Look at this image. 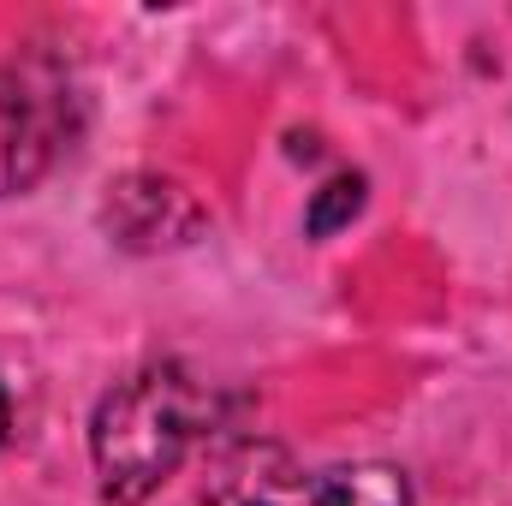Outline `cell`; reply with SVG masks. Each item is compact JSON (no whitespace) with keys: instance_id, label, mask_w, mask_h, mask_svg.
I'll return each mask as SVG.
<instances>
[{"instance_id":"5","label":"cell","mask_w":512,"mask_h":506,"mask_svg":"<svg viewBox=\"0 0 512 506\" xmlns=\"http://www.w3.org/2000/svg\"><path fill=\"white\" fill-rule=\"evenodd\" d=\"M6 423H12V417H6V387H0V447H6Z\"/></svg>"},{"instance_id":"2","label":"cell","mask_w":512,"mask_h":506,"mask_svg":"<svg viewBox=\"0 0 512 506\" xmlns=\"http://www.w3.org/2000/svg\"><path fill=\"white\" fill-rule=\"evenodd\" d=\"M66 78L42 60L0 66V197L30 191L66 149Z\"/></svg>"},{"instance_id":"1","label":"cell","mask_w":512,"mask_h":506,"mask_svg":"<svg viewBox=\"0 0 512 506\" xmlns=\"http://www.w3.org/2000/svg\"><path fill=\"white\" fill-rule=\"evenodd\" d=\"M209 417H215L209 387L185 376L179 364H149V370L126 376L96 405V429H90L102 495L120 506L149 501L185 465V453L197 447Z\"/></svg>"},{"instance_id":"3","label":"cell","mask_w":512,"mask_h":506,"mask_svg":"<svg viewBox=\"0 0 512 506\" xmlns=\"http://www.w3.org/2000/svg\"><path fill=\"white\" fill-rule=\"evenodd\" d=\"M215 506H411L405 471L358 459V465H322V471H286V465H245L221 477Z\"/></svg>"},{"instance_id":"4","label":"cell","mask_w":512,"mask_h":506,"mask_svg":"<svg viewBox=\"0 0 512 506\" xmlns=\"http://www.w3.org/2000/svg\"><path fill=\"white\" fill-rule=\"evenodd\" d=\"M364 209V179H334V185H322V197L310 203V233L322 239V233H334L340 221H352Z\"/></svg>"}]
</instances>
